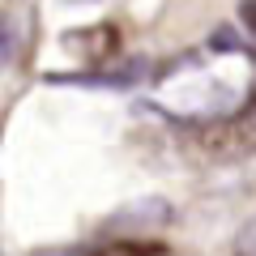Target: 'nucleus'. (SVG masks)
Returning <instances> with one entry per match:
<instances>
[{
	"label": "nucleus",
	"instance_id": "obj_1",
	"mask_svg": "<svg viewBox=\"0 0 256 256\" xmlns=\"http://www.w3.org/2000/svg\"><path fill=\"white\" fill-rule=\"evenodd\" d=\"M188 150H192V158L214 162V166H230V162L256 158V111L230 116V120H214V124L196 128Z\"/></svg>",
	"mask_w": 256,
	"mask_h": 256
},
{
	"label": "nucleus",
	"instance_id": "obj_3",
	"mask_svg": "<svg viewBox=\"0 0 256 256\" xmlns=\"http://www.w3.org/2000/svg\"><path fill=\"white\" fill-rule=\"evenodd\" d=\"M239 256H256V222H248L239 235Z\"/></svg>",
	"mask_w": 256,
	"mask_h": 256
},
{
	"label": "nucleus",
	"instance_id": "obj_2",
	"mask_svg": "<svg viewBox=\"0 0 256 256\" xmlns=\"http://www.w3.org/2000/svg\"><path fill=\"white\" fill-rule=\"evenodd\" d=\"M90 256H162V248L158 244H137V239H116V244L98 248Z\"/></svg>",
	"mask_w": 256,
	"mask_h": 256
}]
</instances>
